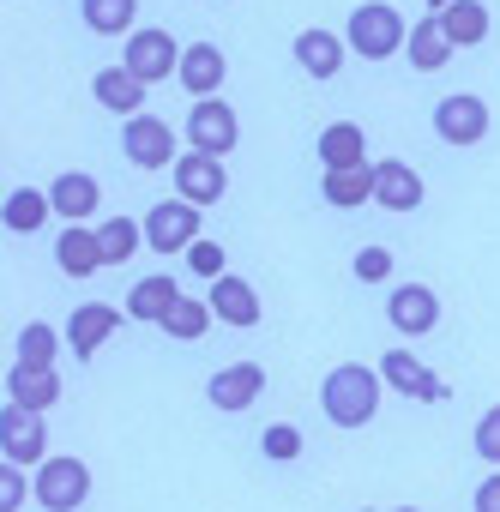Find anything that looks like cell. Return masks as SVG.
Returning <instances> with one entry per match:
<instances>
[{
    "label": "cell",
    "mask_w": 500,
    "mask_h": 512,
    "mask_svg": "<svg viewBox=\"0 0 500 512\" xmlns=\"http://www.w3.org/2000/svg\"><path fill=\"white\" fill-rule=\"evenodd\" d=\"M320 404H326V422L338 428H362L374 422L380 410V368H362V362H338L320 386Z\"/></svg>",
    "instance_id": "obj_1"
},
{
    "label": "cell",
    "mask_w": 500,
    "mask_h": 512,
    "mask_svg": "<svg viewBox=\"0 0 500 512\" xmlns=\"http://www.w3.org/2000/svg\"><path fill=\"white\" fill-rule=\"evenodd\" d=\"M410 43V25L398 19V7H386V0H362V7L350 13V49L362 61H386Z\"/></svg>",
    "instance_id": "obj_2"
},
{
    "label": "cell",
    "mask_w": 500,
    "mask_h": 512,
    "mask_svg": "<svg viewBox=\"0 0 500 512\" xmlns=\"http://www.w3.org/2000/svg\"><path fill=\"white\" fill-rule=\"evenodd\" d=\"M193 241H199V205H193V199H163V205L145 211V247L181 253V247H193Z\"/></svg>",
    "instance_id": "obj_3"
},
{
    "label": "cell",
    "mask_w": 500,
    "mask_h": 512,
    "mask_svg": "<svg viewBox=\"0 0 500 512\" xmlns=\"http://www.w3.org/2000/svg\"><path fill=\"white\" fill-rule=\"evenodd\" d=\"M121 67L133 73V79H145V85H157V79H169V73H181V49H175V37L169 31H133L127 37V55H121Z\"/></svg>",
    "instance_id": "obj_4"
},
{
    "label": "cell",
    "mask_w": 500,
    "mask_h": 512,
    "mask_svg": "<svg viewBox=\"0 0 500 512\" xmlns=\"http://www.w3.org/2000/svg\"><path fill=\"white\" fill-rule=\"evenodd\" d=\"M85 494H91L85 458H43V470H37V500H43L49 512H73V506H85Z\"/></svg>",
    "instance_id": "obj_5"
},
{
    "label": "cell",
    "mask_w": 500,
    "mask_h": 512,
    "mask_svg": "<svg viewBox=\"0 0 500 512\" xmlns=\"http://www.w3.org/2000/svg\"><path fill=\"white\" fill-rule=\"evenodd\" d=\"M434 133H440L446 145H482V133H488V103L470 97V91L440 97V103H434Z\"/></svg>",
    "instance_id": "obj_6"
},
{
    "label": "cell",
    "mask_w": 500,
    "mask_h": 512,
    "mask_svg": "<svg viewBox=\"0 0 500 512\" xmlns=\"http://www.w3.org/2000/svg\"><path fill=\"white\" fill-rule=\"evenodd\" d=\"M187 139H193V151H211V157L235 151V139H241L235 109H229L223 97H199V103H193V115H187Z\"/></svg>",
    "instance_id": "obj_7"
},
{
    "label": "cell",
    "mask_w": 500,
    "mask_h": 512,
    "mask_svg": "<svg viewBox=\"0 0 500 512\" xmlns=\"http://www.w3.org/2000/svg\"><path fill=\"white\" fill-rule=\"evenodd\" d=\"M121 151H127L133 169H169V163H175V133H169L157 115H127Z\"/></svg>",
    "instance_id": "obj_8"
},
{
    "label": "cell",
    "mask_w": 500,
    "mask_h": 512,
    "mask_svg": "<svg viewBox=\"0 0 500 512\" xmlns=\"http://www.w3.org/2000/svg\"><path fill=\"white\" fill-rule=\"evenodd\" d=\"M0 446H7L13 464H43L49 446H43V410H25L7 398V410H0Z\"/></svg>",
    "instance_id": "obj_9"
},
{
    "label": "cell",
    "mask_w": 500,
    "mask_h": 512,
    "mask_svg": "<svg viewBox=\"0 0 500 512\" xmlns=\"http://www.w3.org/2000/svg\"><path fill=\"white\" fill-rule=\"evenodd\" d=\"M175 193L193 199V205H217V199L229 193L223 157H211V151H187V157H175Z\"/></svg>",
    "instance_id": "obj_10"
},
{
    "label": "cell",
    "mask_w": 500,
    "mask_h": 512,
    "mask_svg": "<svg viewBox=\"0 0 500 512\" xmlns=\"http://www.w3.org/2000/svg\"><path fill=\"white\" fill-rule=\"evenodd\" d=\"M380 380L392 386V392H404V398H416V404H440L452 386L434 374V368H422L410 350H386V362H380Z\"/></svg>",
    "instance_id": "obj_11"
},
{
    "label": "cell",
    "mask_w": 500,
    "mask_h": 512,
    "mask_svg": "<svg viewBox=\"0 0 500 512\" xmlns=\"http://www.w3.org/2000/svg\"><path fill=\"white\" fill-rule=\"evenodd\" d=\"M266 392V368L260 362H229V368H217L211 380H205V398L217 404V410H247Z\"/></svg>",
    "instance_id": "obj_12"
},
{
    "label": "cell",
    "mask_w": 500,
    "mask_h": 512,
    "mask_svg": "<svg viewBox=\"0 0 500 512\" xmlns=\"http://www.w3.org/2000/svg\"><path fill=\"white\" fill-rule=\"evenodd\" d=\"M386 320H392L404 338H422V332L440 326V296H434L428 284H404V290L386 296Z\"/></svg>",
    "instance_id": "obj_13"
},
{
    "label": "cell",
    "mask_w": 500,
    "mask_h": 512,
    "mask_svg": "<svg viewBox=\"0 0 500 512\" xmlns=\"http://www.w3.org/2000/svg\"><path fill=\"white\" fill-rule=\"evenodd\" d=\"M115 326H121V314L109 308V302H85V308H73V320H67V344H73V356H97L109 338H115Z\"/></svg>",
    "instance_id": "obj_14"
},
{
    "label": "cell",
    "mask_w": 500,
    "mask_h": 512,
    "mask_svg": "<svg viewBox=\"0 0 500 512\" xmlns=\"http://www.w3.org/2000/svg\"><path fill=\"white\" fill-rule=\"evenodd\" d=\"M211 314L223 320V326H235V332H247V326H260V296H254V284H241V278H211Z\"/></svg>",
    "instance_id": "obj_15"
},
{
    "label": "cell",
    "mask_w": 500,
    "mask_h": 512,
    "mask_svg": "<svg viewBox=\"0 0 500 512\" xmlns=\"http://www.w3.org/2000/svg\"><path fill=\"white\" fill-rule=\"evenodd\" d=\"M55 266H61L67 278H91L97 266H109V260H103V241H97V229H85V223H67V229H61V241H55Z\"/></svg>",
    "instance_id": "obj_16"
},
{
    "label": "cell",
    "mask_w": 500,
    "mask_h": 512,
    "mask_svg": "<svg viewBox=\"0 0 500 512\" xmlns=\"http://www.w3.org/2000/svg\"><path fill=\"white\" fill-rule=\"evenodd\" d=\"M223 73H229V61H223V49L217 43H193V49H181V85H187V97H211L217 85H223Z\"/></svg>",
    "instance_id": "obj_17"
},
{
    "label": "cell",
    "mask_w": 500,
    "mask_h": 512,
    "mask_svg": "<svg viewBox=\"0 0 500 512\" xmlns=\"http://www.w3.org/2000/svg\"><path fill=\"white\" fill-rule=\"evenodd\" d=\"M374 199L386 205V211H416L422 205V175L410 169V163H374Z\"/></svg>",
    "instance_id": "obj_18"
},
{
    "label": "cell",
    "mask_w": 500,
    "mask_h": 512,
    "mask_svg": "<svg viewBox=\"0 0 500 512\" xmlns=\"http://www.w3.org/2000/svg\"><path fill=\"white\" fill-rule=\"evenodd\" d=\"M7 398L25 404V410H49L61 398V374L55 368H31V362H13L7 368Z\"/></svg>",
    "instance_id": "obj_19"
},
{
    "label": "cell",
    "mask_w": 500,
    "mask_h": 512,
    "mask_svg": "<svg viewBox=\"0 0 500 512\" xmlns=\"http://www.w3.org/2000/svg\"><path fill=\"white\" fill-rule=\"evenodd\" d=\"M49 199H55V211L67 217V223H85L91 211H97V175H85V169H67V175H55L49 181Z\"/></svg>",
    "instance_id": "obj_20"
},
{
    "label": "cell",
    "mask_w": 500,
    "mask_h": 512,
    "mask_svg": "<svg viewBox=\"0 0 500 512\" xmlns=\"http://www.w3.org/2000/svg\"><path fill=\"white\" fill-rule=\"evenodd\" d=\"M296 61H302V73L308 79H338V67H344V43L332 37V31H302L296 37Z\"/></svg>",
    "instance_id": "obj_21"
},
{
    "label": "cell",
    "mask_w": 500,
    "mask_h": 512,
    "mask_svg": "<svg viewBox=\"0 0 500 512\" xmlns=\"http://www.w3.org/2000/svg\"><path fill=\"white\" fill-rule=\"evenodd\" d=\"M49 211H55L49 193H37V187H13L7 205H0V223H7L13 235H37V229L49 223Z\"/></svg>",
    "instance_id": "obj_22"
},
{
    "label": "cell",
    "mask_w": 500,
    "mask_h": 512,
    "mask_svg": "<svg viewBox=\"0 0 500 512\" xmlns=\"http://www.w3.org/2000/svg\"><path fill=\"white\" fill-rule=\"evenodd\" d=\"M91 91H97V103L115 109V115H139V103H145V79H133L127 67H103V73L91 79Z\"/></svg>",
    "instance_id": "obj_23"
},
{
    "label": "cell",
    "mask_w": 500,
    "mask_h": 512,
    "mask_svg": "<svg viewBox=\"0 0 500 512\" xmlns=\"http://www.w3.org/2000/svg\"><path fill=\"white\" fill-rule=\"evenodd\" d=\"M404 55H410V67H416V73H434V67H446V61H452V43H446V31H440V13H434V19H422V25H410Z\"/></svg>",
    "instance_id": "obj_24"
},
{
    "label": "cell",
    "mask_w": 500,
    "mask_h": 512,
    "mask_svg": "<svg viewBox=\"0 0 500 512\" xmlns=\"http://www.w3.org/2000/svg\"><path fill=\"white\" fill-rule=\"evenodd\" d=\"M440 31H446L452 49H470V43L488 37V7H482V0H452V7L440 13Z\"/></svg>",
    "instance_id": "obj_25"
},
{
    "label": "cell",
    "mask_w": 500,
    "mask_h": 512,
    "mask_svg": "<svg viewBox=\"0 0 500 512\" xmlns=\"http://www.w3.org/2000/svg\"><path fill=\"white\" fill-rule=\"evenodd\" d=\"M362 145H368V139H362L356 121H332V127L320 133V163H326V169H356V163H362Z\"/></svg>",
    "instance_id": "obj_26"
},
{
    "label": "cell",
    "mask_w": 500,
    "mask_h": 512,
    "mask_svg": "<svg viewBox=\"0 0 500 512\" xmlns=\"http://www.w3.org/2000/svg\"><path fill=\"white\" fill-rule=\"evenodd\" d=\"M326 199H332L338 211L368 205V199H374V169H368V163H356V169H326Z\"/></svg>",
    "instance_id": "obj_27"
},
{
    "label": "cell",
    "mask_w": 500,
    "mask_h": 512,
    "mask_svg": "<svg viewBox=\"0 0 500 512\" xmlns=\"http://www.w3.org/2000/svg\"><path fill=\"white\" fill-rule=\"evenodd\" d=\"M175 302H181L175 278H145V284H133V296H127V314H133V320H163Z\"/></svg>",
    "instance_id": "obj_28"
},
{
    "label": "cell",
    "mask_w": 500,
    "mask_h": 512,
    "mask_svg": "<svg viewBox=\"0 0 500 512\" xmlns=\"http://www.w3.org/2000/svg\"><path fill=\"white\" fill-rule=\"evenodd\" d=\"M133 13L139 0H85V25L97 37H133Z\"/></svg>",
    "instance_id": "obj_29"
},
{
    "label": "cell",
    "mask_w": 500,
    "mask_h": 512,
    "mask_svg": "<svg viewBox=\"0 0 500 512\" xmlns=\"http://www.w3.org/2000/svg\"><path fill=\"white\" fill-rule=\"evenodd\" d=\"M97 241H103V260H109V266H127L133 253H139V241H145V223H133V217H109V223L97 229Z\"/></svg>",
    "instance_id": "obj_30"
},
{
    "label": "cell",
    "mask_w": 500,
    "mask_h": 512,
    "mask_svg": "<svg viewBox=\"0 0 500 512\" xmlns=\"http://www.w3.org/2000/svg\"><path fill=\"white\" fill-rule=\"evenodd\" d=\"M55 356H61V332H55V326H43V320H31V326L19 332V350H13V362L55 368Z\"/></svg>",
    "instance_id": "obj_31"
},
{
    "label": "cell",
    "mask_w": 500,
    "mask_h": 512,
    "mask_svg": "<svg viewBox=\"0 0 500 512\" xmlns=\"http://www.w3.org/2000/svg\"><path fill=\"white\" fill-rule=\"evenodd\" d=\"M205 326H211V302H193V296H181V302L163 314V332H169V338H187V344L205 338Z\"/></svg>",
    "instance_id": "obj_32"
},
{
    "label": "cell",
    "mask_w": 500,
    "mask_h": 512,
    "mask_svg": "<svg viewBox=\"0 0 500 512\" xmlns=\"http://www.w3.org/2000/svg\"><path fill=\"white\" fill-rule=\"evenodd\" d=\"M260 446H266V458H278V464H290V458H302V428H290V422H272Z\"/></svg>",
    "instance_id": "obj_33"
},
{
    "label": "cell",
    "mask_w": 500,
    "mask_h": 512,
    "mask_svg": "<svg viewBox=\"0 0 500 512\" xmlns=\"http://www.w3.org/2000/svg\"><path fill=\"white\" fill-rule=\"evenodd\" d=\"M356 278H362V284H386V278H392V253H386V247H362V253H356Z\"/></svg>",
    "instance_id": "obj_34"
},
{
    "label": "cell",
    "mask_w": 500,
    "mask_h": 512,
    "mask_svg": "<svg viewBox=\"0 0 500 512\" xmlns=\"http://www.w3.org/2000/svg\"><path fill=\"white\" fill-rule=\"evenodd\" d=\"M187 266H193L199 278H223V247H217V241H193V247H187Z\"/></svg>",
    "instance_id": "obj_35"
},
{
    "label": "cell",
    "mask_w": 500,
    "mask_h": 512,
    "mask_svg": "<svg viewBox=\"0 0 500 512\" xmlns=\"http://www.w3.org/2000/svg\"><path fill=\"white\" fill-rule=\"evenodd\" d=\"M476 452H482L488 464H500V404L482 410V422H476Z\"/></svg>",
    "instance_id": "obj_36"
},
{
    "label": "cell",
    "mask_w": 500,
    "mask_h": 512,
    "mask_svg": "<svg viewBox=\"0 0 500 512\" xmlns=\"http://www.w3.org/2000/svg\"><path fill=\"white\" fill-rule=\"evenodd\" d=\"M31 494H37V488H25V470L7 458V470H0V506H25Z\"/></svg>",
    "instance_id": "obj_37"
},
{
    "label": "cell",
    "mask_w": 500,
    "mask_h": 512,
    "mask_svg": "<svg viewBox=\"0 0 500 512\" xmlns=\"http://www.w3.org/2000/svg\"><path fill=\"white\" fill-rule=\"evenodd\" d=\"M476 512H500V476H488V482L476 488Z\"/></svg>",
    "instance_id": "obj_38"
},
{
    "label": "cell",
    "mask_w": 500,
    "mask_h": 512,
    "mask_svg": "<svg viewBox=\"0 0 500 512\" xmlns=\"http://www.w3.org/2000/svg\"><path fill=\"white\" fill-rule=\"evenodd\" d=\"M428 7H434V13H446V7H452V0H428Z\"/></svg>",
    "instance_id": "obj_39"
}]
</instances>
